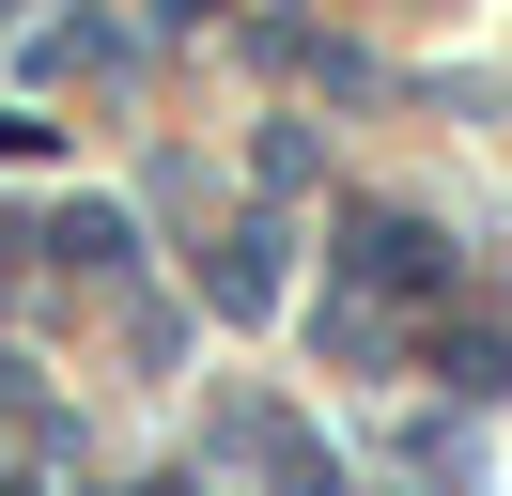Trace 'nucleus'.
<instances>
[{
  "mask_svg": "<svg viewBox=\"0 0 512 496\" xmlns=\"http://www.w3.org/2000/svg\"><path fill=\"white\" fill-rule=\"evenodd\" d=\"M342 264H357V279H388V295H435V279H450V248L419 233V217H357V233H342Z\"/></svg>",
  "mask_w": 512,
  "mask_h": 496,
  "instance_id": "f257e3e1",
  "label": "nucleus"
},
{
  "mask_svg": "<svg viewBox=\"0 0 512 496\" xmlns=\"http://www.w3.org/2000/svg\"><path fill=\"white\" fill-rule=\"evenodd\" d=\"M435 372L497 403V388H512V310H466V326H435Z\"/></svg>",
  "mask_w": 512,
  "mask_h": 496,
  "instance_id": "f03ea898",
  "label": "nucleus"
}]
</instances>
